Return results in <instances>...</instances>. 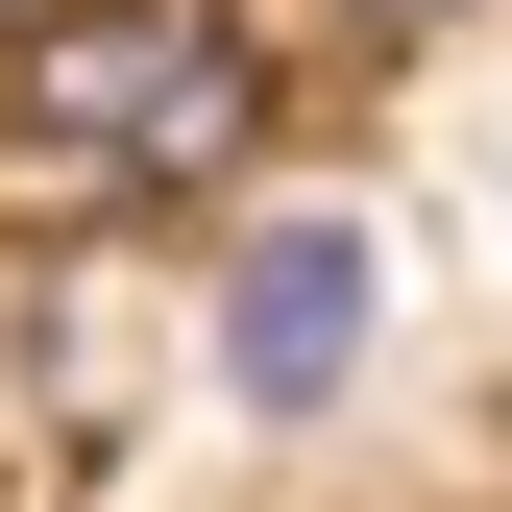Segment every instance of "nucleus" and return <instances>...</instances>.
<instances>
[{
    "label": "nucleus",
    "mask_w": 512,
    "mask_h": 512,
    "mask_svg": "<svg viewBox=\"0 0 512 512\" xmlns=\"http://www.w3.org/2000/svg\"><path fill=\"white\" fill-rule=\"evenodd\" d=\"M269 147V49L220 0H49L0 49V196L25 220H196Z\"/></svg>",
    "instance_id": "f257e3e1"
},
{
    "label": "nucleus",
    "mask_w": 512,
    "mask_h": 512,
    "mask_svg": "<svg viewBox=\"0 0 512 512\" xmlns=\"http://www.w3.org/2000/svg\"><path fill=\"white\" fill-rule=\"evenodd\" d=\"M366 317H391V244H366L342 196H317V220H244L220 244V391L244 415H342L366 391Z\"/></svg>",
    "instance_id": "f03ea898"
}]
</instances>
